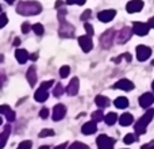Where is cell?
I'll use <instances>...</instances> for the list:
<instances>
[{
    "mask_svg": "<svg viewBox=\"0 0 154 149\" xmlns=\"http://www.w3.org/2000/svg\"><path fill=\"white\" fill-rule=\"evenodd\" d=\"M147 26L152 27V29H154V16H152V18L149 19V22H147Z\"/></svg>",
    "mask_w": 154,
    "mask_h": 149,
    "instance_id": "44",
    "label": "cell"
},
{
    "mask_svg": "<svg viewBox=\"0 0 154 149\" xmlns=\"http://www.w3.org/2000/svg\"><path fill=\"white\" fill-rule=\"evenodd\" d=\"M10 133H11V128H10V125H7L4 128V132L0 134V149H3L5 147V144H7V138H8V136H10Z\"/></svg>",
    "mask_w": 154,
    "mask_h": 149,
    "instance_id": "21",
    "label": "cell"
},
{
    "mask_svg": "<svg viewBox=\"0 0 154 149\" xmlns=\"http://www.w3.org/2000/svg\"><path fill=\"white\" fill-rule=\"evenodd\" d=\"M116 121H118V115L115 114V113H108V114L104 117V122H106L107 125H109V126L114 125Z\"/></svg>",
    "mask_w": 154,
    "mask_h": 149,
    "instance_id": "24",
    "label": "cell"
},
{
    "mask_svg": "<svg viewBox=\"0 0 154 149\" xmlns=\"http://www.w3.org/2000/svg\"><path fill=\"white\" fill-rule=\"evenodd\" d=\"M5 3H8V4H14L15 3V0H4Z\"/></svg>",
    "mask_w": 154,
    "mask_h": 149,
    "instance_id": "48",
    "label": "cell"
},
{
    "mask_svg": "<svg viewBox=\"0 0 154 149\" xmlns=\"http://www.w3.org/2000/svg\"><path fill=\"white\" fill-rule=\"evenodd\" d=\"M54 149H66V144H61V145H58V147H56Z\"/></svg>",
    "mask_w": 154,
    "mask_h": 149,
    "instance_id": "46",
    "label": "cell"
},
{
    "mask_svg": "<svg viewBox=\"0 0 154 149\" xmlns=\"http://www.w3.org/2000/svg\"><path fill=\"white\" fill-rule=\"evenodd\" d=\"M5 79H7V77H5L4 72H3V71H0V87H2V85H3V83L5 81Z\"/></svg>",
    "mask_w": 154,
    "mask_h": 149,
    "instance_id": "43",
    "label": "cell"
},
{
    "mask_svg": "<svg viewBox=\"0 0 154 149\" xmlns=\"http://www.w3.org/2000/svg\"><path fill=\"white\" fill-rule=\"evenodd\" d=\"M115 15H116L115 10H104L97 14V19L100 22H103V23H108V22H111L115 18Z\"/></svg>",
    "mask_w": 154,
    "mask_h": 149,
    "instance_id": "10",
    "label": "cell"
},
{
    "mask_svg": "<svg viewBox=\"0 0 154 149\" xmlns=\"http://www.w3.org/2000/svg\"><path fill=\"white\" fill-rule=\"evenodd\" d=\"M153 103H154V96H153V94L145 92L143 95L139 96V104H141V107H143V109H147V107H150Z\"/></svg>",
    "mask_w": 154,
    "mask_h": 149,
    "instance_id": "13",
    "label": "cell"
},
{
    "mask_svg": "<svg viewBox=\"0 0 154 149\" xmlns=\"http://www.w3.org/2000/svg\"><path fill=\"white\" fill-rule=\"evenodd\" d=\"M131 35H133V29H130V27H123V29L118 33L116 41L119 43H126L131 38Z\"/></svg>",
    "mask_w": 154,
    "mask_h": 149,
    "instance_id": "9",
    "label": "cell"
},
{
    "mask_svg": "<svg viewBox=\"0 0 154 149\" xmlns=\"http://www.w3.org/2000/svg\"><path fill=\"white\" fill-rule=\"evenodd\" d=\"M153 117H154V109H150L145 113V115H142V117L139 118V121L135 123V126H134L137 136H142V134H145L147 125L152 122Z\"/></svg>",
    "mask_w": 154,
    "mask_h": 149,
    "instance_id": "2",
    "label": "cell"
},
{
    "mask_svg": "<svg viewBox=\"0 0 154 149\" xmlns=\"http://www.w3.org/2000/svg\"><path fill=\"white\" fill-rule=\"evenodd\" d=\"M114 104H115V107H116V109H122V110L123 109H127V107H128V99L125 98V96H119V98L115 99Z\"/></svg>",
    "mask_w": 154,
    "mask_h": 149,
    "instance_id": "22",
    "label": "cell"
},
{
    "mask_svg": "<svg viewBox=\"0 0 154 149\" xmlns=\"http://www.w3.org/2000/svg\"><path fill=\"white\" fill-rule=\"evenodd\" d=\"M75 27L70 23H68L65 19H60V29H58V34L61 38H72L75 37Z\"/></svg>",
    "mask_w": 154,
    "mask_h": 149,
    "instance_id": "3",
    "label": "cell"
},
{
    "mask_svg": "<svg viewBox=\"0 0 154 149\" xmlns=\"http://www.w3.org/2000/svg\"><path fill=\"white\" fill-rule=\"evenodd\" d=\"M66 4H79V5H82L85 4V0H66Z\"/></svg>",
    "mask_w": 154,
    "mask_h": 149,
    "instance_id": "39",
    "label": "cell"
},
{
    "mask_svg": "<svg viewBox=\"0 0 154 149\" xmlns=\"http://www.w3.org/2000/svg\"><path fill=\"white\" fill-rule=\"evenodd\" d=\"M42 11V4L38 2H20L16 7V12L23 16L38 15Z\"/></svg>",
    "mask_w": 154,
    "mask_h": 149,
    "instance_id": "1",
    "label": "cell"
},
{
    "mask_svg": "<svg viewBox=\"0 0 154 149\" xmlns=\"http://www.w3.org/2000/svg\"><path fill=\"white\" fill-rule=\"evenodd\" d=\"M125 59L127 60V61H131V56L128 53H125Z\"/></svg>",
    "mask_w": 154,
    "mask_h": 149,
    "instance_id": "47",
    "label": "cell"
},
{
    "mask_svg": "<svg viewBox=\"0 0 154 149\" xmlns=\"http://www.w3.org/2000/svg\"><path fill=\"white\" fill-rule=\"evenodd\" d=\"M62 94H64V87H62V84H56V87H54L53 90V95L56 96V98H58V96H61Z\"/></svg>",
    "mask_w": 154,
    "mask_h": 149,
    "instance_id": "28",
    "label": "cell"
},
{
    "mask_svg": "<svg viewBox=\"0 0 154 149\" xmlns=\"http://www.w3.org/2000/svg\"><path fill=\"white\" fill-rule=\"evenodd\" d=\"M133 121H134V118L130 113H125V114H122L119 117V123L122 126H130L133 123Z\"/></svg>",
    "mask_w": 154,
    "mask_h": 149,
    "instance_id": "20",
    "label": "cell"
},
{
    "mask_svg": "<svg viewBox=\"0 0 154 149\" xmlns=\"http://www.w3.org/2000/svg\"><path fill=\"white\" fill-rule=\"evenodd\" d=\"M62 4H64V3H62V2H57V3H56V7H57V8H58V7H60V5H62Z\"/></svg>",
    "mask_w": 154,
    "mask_h": 149,
    "instance_id": "49",
    "label": "cell"
},
{
    "mask_svg": "<svg viewBox=\"0 0 154 149\" xmlns=\"http://www.w3.org/2000/svg\"><path fill=\"white\" fill-rule=\"evenodd\" d=\"M91 117H92V121H95V122L97 123V122H100V121H104V117H106V115L103 114L101 110H97V111H93Z\"/></svg>",
    "mask_w": 154,
    "mask_h": 149,
    "instance_id": "25",
    "label": "cell"
},
{
    "mask_svg": "<svg viewBox=\"0 0 154 149\" xmlns=\"http://www.w3.org/2000/svg\"><path fill=\"white\" fill-rule=\"evenodd\" d=\"M48 98H49V92H48V90H43V88H38L37 91H35V94H34V99L37 102H39V103H42V102H46L48 100Z\"/></svg>",
    "mask_w": 154,
    "mask_h": 149,
    "instance_id": "18",
    "label": "cell"
},
{
    "mask_svg": "<svg viewBox=\"0 0 154 149\" xmlns=\"http://www.w3.org/2000/svg\"><path fill=\"white\" fill-rule=\"evenodd\" d=\"M2 122H3V119H2V118H0V125H2Z\"/></svg>",
    "mask_w": 154,
    "mask_h": 149,
    "instance_id": "53",
    "label": "cell"
},
{
    "mask_svg": "<svg viewBox=\"0 0 154 149\" xmlns=\"http://www.w3.org/2000/svg\"><path fill=\"white\" fill-rule=\"evenodd\" d=\"M53 84H54V80H49V81H43L42 84H41V88H43V90H49V88H50Z\"/></svg>",
    "mask_w": 154,
    "mask_h": 149,
    "instance_id": "35",
    "label": "cell"
},
{
    "mask_svg": "<svg viewBox=\"0 0 154 149\" xmlns=\"http://www.w3.org/2000/svg\"><path fill=\"white\" fill-rule=\"evenodd\" d=\"M31 147H32V142L29 141V140H26V141H22L16 149H31Z\"/></svg>",
    "mask_w": 154,
    "mask_h": 149,
    "instance_id": "31",
    "label": "cell"
},
{
    "mask_svg": "<svg viewBox=\"0 0 154 149\" xmlns=\"http://www.w3.org/2000/svg\"><path fill=\"white\" fill-rule=\"evenodd\" d=\"M153 67H154V61H153Z\"/></svg>",
    "mask_w": 154,
    "mask_h": 149,
    "instance_id": "55",
    "label": "cell"
},
{
    "mask_svg": "<svg viewBox=\"0 0 154 149\" xmlns=\"http://www.w3.org/2000/svg\"><path fill=\"white\" fill-rule=\"evenodd\" d=\"M39 117L42 118V119H46V118L49 117V110L48 109H42L39 111Z\"/></svg>",
    "mask_w": 154,
    "mask_h": 149,
    "instance_id": "40",
    "label": "cell"
},
{
    "mask_svg": "<svg viewBox=\"0 0 154 149\" xmlns=\"http://www.w3.org/2000/svg\"><path fill=\"white\" fill-rule=\"evenodd\" d=\"M152 88H153V92H154V80H153V84H152Z\"/></svg>",
    "mask_w": 154,
    "mask_h": 149,
    "instance_id": "52",
    "label": "cell"
},
{
    "mask_svg": "<svg viewBox=\"0 0 154 149\" xmlns=\"http://www.w3.org/2000/svg\"><path fill=\"white\" fill-rule=\"evenodd\" d=\"M14 45H15V46H19V45H20V40H19L18 37H16L15 41H14Z\"/></svg>",
    "mask_w": 154,
    "mask_h": 149,
    "instance_id": "45",
    "label": "cell"
},
{
    "mask_svg": "<svg viewBox=\"0 0 154 149\" xmlns=\"http://www.w3.org/2000/svg\"><path fill=\"white\" fill-rule=\"evenodd\" d=\"M141 149H154V140L152 142H149V144H145V145H142Z\"/></svg>",
    "mask_w": 154,
    "mask_h": 149,
    "instance_id": "42",
    "label": "cell"
},
{
    "mask_svg": "<svg viewBox=\"0 0 154 149\" xmlns=\"http://www.w3.org/2000/svg\"><path fill=\"white\" fill-rule=\"evenodd\" d=\"M32 31L35 33L37 35H43V33H45V29H43V26L41 23H35V24H32Z\"/></svg>",
    "mask_w": 154,
    "mask_h": 149,
    "instance_id": "26",
    "label": "cell"
},
{
    "mask_svg": "<svg viewBox=\"0 0 154 149\" xmlns=\"http://www.w3.org/2000/svg\"><path fill=\"white\" fill-rule=\"evenodd\" d=\"M10 106H7V104H2V106H0V114H7L8 111H10Z\"/></svg>",
    "mask_w": 154,
    "mask_h": 149,
    "instance_id": "41",
    "label": "cell"
},
{
    "mask_svg": "<svg viewBox=\"0 0 154 149\" xmlns=\"http://www.w3.org/2000/svg\"><path fill=\"white\" fill-rule=\"evenodd\" d=\"M38 136H39L41 138H43V137H49V136H54V130L53 129H43Z\"/></svg>",
    "mask_w": 154,
    "mask_h": 149,
    "instance_id": "30",
    "label": "cell"
},
{
    "mask_svg": "<svg viewBox=\"0 0 154 149\" xmlns=\"http://www.w3.org/2000/svg\"><path fill=\"white\" fill-rule=\"evenodd\" d=\"M79 88H80L79 79H77V77H73L66 87V94L70 96H75V95H77V92H79Z\"/></svg>",
    "mask_w": 154,
    "mask_h": 149,
    "instance_id": "14",
    "label": "cell"
},
{
    "mask_svg": "<svg viewBox=\"0 0 154 149\" xmlns=\"http://www.w3.org/2000/svg\"><path fill=\"white\" fill-rule=\"evenodd\" d=\"M15 59H16V61H18L19 64H26L27 60L30 59L29 52H27L26 49H16V52H15Z\"/></svg>",
    "mask_w": 154,
    "mask_h": 149,
    "instance_id": "17",
    "label": "cell"
},
{
    "mask_svg": "<svg viewBox=\"0 0 154 149\" xmlns=\"http://www.w3.org/2000/svg\"><path fill=\"white\" fill-rule=\"evenodd\" d=\"M96 144H97L99 149H112V147L115 145V140L106 136V134H101V136L97 137Z\"/></svg>",
    "mask_w": 154,
    "mask_h": 149,
    "instance_id": "4",
    "label": "cell"
},
{
    "mask_svg": "<svg viewBox=\"0 0 154 149\" xmlns=\"http://www.w3.org/2000/svg\"><path fill=\"white\" fill-rule=\"evenodd\" d=\"M143 8V2L142 0H131L127 3L126 5V10L128 14H134V12H139V11Z\"/></svg>",
    "mask_w": 154,
    "mask_h": 149,
    "instance_id": "12",
    "label": "cell"
},
{
    "mask_svg": "<svg viewBox=\"0 0 154 149\" xmlns=\"http://www.w3.org/2000/svg\"><path fill=\"white\" fill-rule=\"evenodd\" d=\"M123 141H125V144H133V142L138 141V136L137 134H127V136H125Z\"/></svg>",
    "mask_w": 154,
    "mask_h": 149,
    "instance_id": "27",
    "label": "cell"
},
{
    "mask_svg": "<svg viewBox=\"0 0 154 149\" xmlns=\"http://www.w3.org/2000/svg\"><path fill=\"white\" fill-rule=\"evenodd\" d=\"M79 45H80V48L82 49L84 53L91 52L92 50V48H93L92 40H91L89 35H81V37H79Z\"/></svg>",
    "mask_w": 154,
    "mask_h": 149,
    "instance_id": "8",
    "label": "cell"
},
{
    "mask_svg": "<svg viewBox=\"0 0 154 149\" xmlns=\"http://www.w3.org/2000/svg\"><path fill=\"white\" fill-rule=\"evenodd\" d=\"M5 118H7L8 122H12V121H15V113H14L12 110H10V111L5 114Z\"/></svg>",
    "mask_w": 154,
    "mask_h": 149,
    "instance_id": "38",
    "label": "cell"
},
{
    "mask_svg": "<svg viewBox=\"0 0 154 149\" xmlns=\"http://www.w3.org/2000/svg\"><path fill=\"white\" fill-rule=\"evenodd\" d=\"M7 23H8L7 15H5V14H0V29H3Z\"/></svg>",
    "mask_w": 154,
    "mask_h": 149,
    "instance_id": "33",
    "label": "cell"
},
{
    "mask_svg": "<svg viewBox=\"0 0 154 149\" xmlns=\"http://www.w3.org/2000/svg\"><path fill=\"white\" fill-rule=\"evenodd\" d=\"M84 29H85V31H87V35L92 37V35H93V27H92V24L84 23Z\"/></svg>",
    "mask_w": 154,
    "mask_h": 149,
    "instance_id": "34",
    "label": "cell"
},
{
    "mask_svg": "<svg viewBox=\"0 0 154 149\" xmlns=\"http://www.w3.org/2000/svg\"><path fill=\"white\" fill-rule=\"evenodd\" d=\"M0 11H2V5H0Z\"/></svg>",
    "mask_w": 154,
    "mask_h": 149,
    "instance_id": "54",
    "label": "cell"
},
{
    "mask_svg": "<svg viewBox=\"0 0 154 149\" xmlns=\"http://www.w3.org/2000/svg\"><path fill=\"white\" fill-rule=\"evenodd\" d=\"M114 88L123 90V91H131V90H134V83L130 81V80H127V79H122V80L115 83Z\"/></svg>",
    "mask_w": 154,
    "mask_h": 149,
    "instance_id": "15",
    "label": "cell"
},
{
    "mask_svg": "<svg viewBox=\"0 0 154 149\" xmlns=\"http://www.w3.org/2000/svg\"><path fill=\"white\" fill-rule=\"evenodd\" d=\"M3 61H4V56H3V54H0V64H2Z\"/></svg>",
    "mask_w": 154,
    "mask_h": 149,
    "instance_id": "50",
    "label": "cell"
},
{
    "mask_svg": "<svg viewBox=\"0 0 154 149\" xmlns=\"http://www.w3.org/2000/svg\"><path fill=\"white\" fill-rule=\"evenodd\" d=\"M22 31H23V34H27L29 31H31V26H30V23L24 22V23L22 24Z\"/></svg>",
    "mask_w": 154,
    "mask_h": 149,
    "instance_id": "37",
    "label": "cell"
},
{
    "mask_svg": "<svg viewBox=\"0 0 154 149\" xmlns=\"http://www.w3.org/2000/svg\"><path fill=\"white\" fill-rule=\"evenodd\" d=\"M69 73H70V68L68 67V65H64V67H61L60 68V76L61 77H68L69 76Z\"/></svg>",
    "mask_w": 154,
    "mask_h": 149,
    "instance_id": "29",
    "label": "cell"
},
{
    "mask_svg": "<svg viewBox=\"0 0 154 149\" xmlns=\"http://www.w3.org/2000/svg\"><path fill=\"white\" fill-rule=\"evenodd\" d=\"M39 149H50L48 145H43V147H39Z\"/></svg>",
    "mask_w": 154,
    "mask_h": 149,
    "instance_id": "51",
    "label": "cell"
},
{
    "mask_svg": "<svg viewBox=\"0 0 154 149\" xmlns=\"http://www.w3.org/2000/svg\"><path fill=\"white\" fill-rule=\"evenodd\" d=\"M96 130H97V125H96L95 121H89V122L84 123L81 128L82 134H85V136H89V134L96 133Z\"/></svg>",
    "mask_w": 154,
    "mask_h": 149,
    "instance_id": "16",
    "label": "cell"
},
{
    "mask_svg": "<svg viewBox=\"0 0 154 149\" xmlns=\"http://www.w3.org/2000/svg\"><path fill=\"white\" fill-rule=\"evenodd\" d=\"M91 15H92V12H91V10H85L84 12L81 14V21H88V19L91 18Z\"/></svg>",
    "mask_w": 154,
    "mask_h": 149,
    "instance_id": "36",
    "label": "cell"
},
{
    "mask_svg": "<svg viewBox=\"0 0 154 149\" xmlns=\"http://www.w3.org/2000/svg\"><path fill=\"white\" fill-rule=\"evenodd\" d=\"M133 33L137 35H139V37H143V35H147V33H149L150 27L147 26V23H142V22H135V23L133 24Z\"/></svg>",
    "mask_w": 154,
    "mask_h": 149,
    "instance_id": "7",
    "label": "cell"
},
{
    "mask_svg": "<svg viewBox=\"0 0 154 149\" xmlns=\"http://www.w3.org/2000/svg\"><path fill=\"white\" fill-rule=\"evenodd\" d=\"M27 81H29V84L31 85H35V83H37V71H35V67L34 65H31V67L27 69Z\"/></svg>",
    "mask_w": 154,
    "mask_h": 149,
    "instance_id": "19",
    "label": "cell"
},
{
    "mask_svg": "<svg viewBox=\"0 0 154 149\" xmlns=\"http://www.w3.org/2000/svg\"><path fill=\"white\" fill-rule=\"evenodd\" d=\"M69 149H89V147L82 144V142H73V144L69 147Z\"/></svg>",
    "mask_w": 154,
    "mask_h": 149,
    "instance_id": "32",
    "label": "cell"
},
{
    "mask_svg": "<svg viewBox=\"0 0 154 149\" xmlns=\"http://www.w3.org/2000/svg\"><path fill=\"white\" fill-rule=\"evenodd\" d=\"M150 56H152V49L149 46L145 45L137 46V59H138V61H146Z\"/></svg>",
    "mask_w": 154,
    "mask_h": 149,
    "instance_id": "6",
    "label": "cell"
},
{
    "mask_svg": "<svg viewBox=\"0 0 154 149\" xmlns=\"http://www.w3.org/2000/svg\"><path fill=\"white\" fill-rule=\"evenodd\" d=\"M65 114H66V107L61 103L56 104L53 109V121L58 122V121H61L62 118L65 117Z\"/></svg>",
    "mask_w": 154,
    "mask_h": 149,
    "instance_id": "11",
    "label": "cell"
},
{
    "mask_svg": "<svg viewBox=\"0 0 154 149\" xmlns=\"http://www.w3.org/2000/svg\"><path fill=\"white\" fill-rule=\"evenodd\" d=\"M95 103L97 104V107H100V110L101 109H104V107H107L109 104V100H108V98L107 96H103V95H97L95 98Z\"/></svg>",
    "mask_w": 154,
    "mask_h": 149,
    "instance_id": "23",
    "label": "cell"
},
{
    "mask_svg": "<svg viewBox=\"0 0 154 149\" xmlns=\"http://www.w3.org/2000/svg\"><path fill=\"white\" fill-rule=\"evenodd\" d=\"M114 37H115L114 30H107L104 34H101V37H100L101 48H104V49L111 48V46H112V41H114Z\"/></svg>",
    "mask_w": 154,
    "mask_h": 149,
    "instance_id": "5",
    "label": "cell"
}]
</instances>
